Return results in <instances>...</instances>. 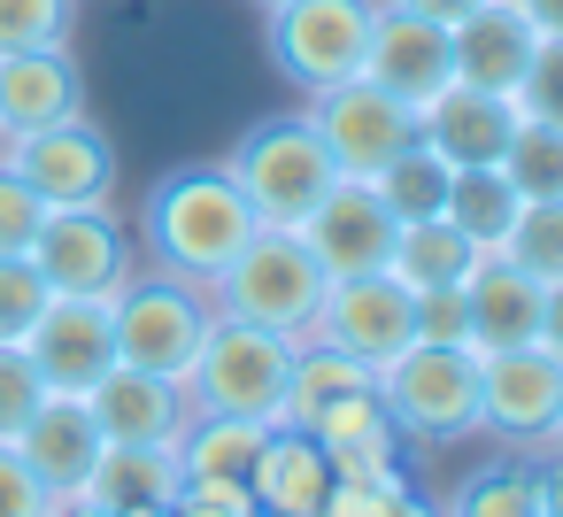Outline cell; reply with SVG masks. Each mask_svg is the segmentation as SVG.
Masks as SVG:
<instances>
[{
    "mask_svg": "<svg viewBox=\"0 0 563 517\" xmlns=\"http://www.w3.org/2000/svg\"><path fill=\"white\" fill-rule=\"evenodd\" d=\"M255 209L240 201V186L224 178V163H186L170 178L147 186V209H140V240L155 255V271L170 278H194V286H217L224 263L255 240Z\"/></svg>",
    "mask_w": 563,
    "mask_h": 517,
    "instance_id": "6da1fadb",
    "label": "cell"
},
{
    "mask_svg": "<svg viewBox=\"0 0 563 517\" xmlns=\"http://www.w3.org/2000/svg\"><path fill=\"white\" fill-rule=\"evenodd\" d=\"M224 178L240 186V201L255 209V224L271 232H301V217L340 186L324 140L309 132V117H271V124H247L240 147L224 155Z\"/></svg>",
    "mask_w": 563,
    "mask_h": 517,
    "instance_id": "7a4b0ae2",
    "label": "cell"
},
{
    "mask_svg": "<svg viewBox=\"0 0 563 517\" xmlns=\"http://www.w3.org/2000/svg\"><path fill=\"white\" fill-rule=\"evenodd\" d=\"M324 263L301 248V232H255L224 278L209 286L217 317H240V324H263V332H286V340H309L317 332V309H324Z\"/></svg>",
    "mask_w": 563,
    "mask_h": 517,
    "instance_id": "3957f363",
    "label": "cell"
},
{
    "mask_svg": "<svg viewBox=\"0 0 563 517\" xmlns=\"http://www.w3.org/2000/svg\"><path fill=\"white\" fill-rule=\"evenodd\" d=\"M109 324H117V363L186 386V371H194V355H201V332L217 324V301H209V286H194V278L132 271V278L109 294Z\"/></svg>",
    "mask_w": 563,
    "mask_h": 517,
    "instance_id": "277c9868",
    "label": "cell"
},
{
    "mask_svg": "<svg viewBox=\"0 0 563 517\" xmlns=\"http://www.w3.org/2000/svg\"><path fill=\"white\" fill-rule=\"evenodd\" d=\"M294 348H301V340H286V332L217 317V324L201 332L194 371H186V402H194V409H217V417H263V425H278L286 378H294Z\"/></svg>",
    "mask_w": 563,
    "mask_h": 517,
    "instance_id": "5b68a950",
    "label": "cell"
},
{
    "mask_svg": "<svg viewBox=\"0 0 563 517\" xmlns=\"http://www.w3.org/2000/svg\"><path fill=\"white\" fill-rule=\"evenodd\" d=\"M378 402H386V425L401 440L448 448V440L478 432V355L448 348V340H409L378 371Z\"/></svg>",
    "mask_w": 563,
    "mask_h": 517,
    "instance_id": "8992f818",
    "label": "cell"
},
{
    "mask_svg": "<svg viewBox=\"0 0 563 517\" xmlns=\"http://www.w3.org/2000/svg\"><path fill=\"white\" fill-rule=\"evenodd\" d=\"M263 16H271V63H278L286 86L324 94V86L363 78L378 0H278Z\"/></svg>",
    "mask_w": 563,
    "mask_h": 517,
    "instance_id": "52a82bcc",
    "label": "cell"
},
{
    "mask_svg": "<svg viewBox=\"0 0 563 517\" xmlns=\"http://www.w3.org/2000/svg\"><path fill=\"white\" fill-rule=\"evenodd\" d=\"M0 163L47 209H109V194H117V147L86 109L63 117V124H40L24 140H0Z\"/></svg>",
    "mask_w": 563,
    "mask_h": 517,
    "instance_id": "ba28073f",
    "label": "cell"
},
{
    "mask_svg": "<svg viewBox=\"0 0 563 517\" xmlns=\"http://www.w3.org/2000/svg\"><path fill=\"white\" fill-rule=\"evenodd\" d=\"M301 117H309V132L324 140V155H332L340 178H378V170L417 140V117H409L401 101H386L371 78H347V86L309 94Z\"/></svg>",
    "mask_w": 563,
    "mask_h": 517,
    "instance_id": "9c48e42d",
    "label": "cell"
},
{
    "mask_svg": "<svg viewBox=\"0 0 563 517\" xmlns=\"http://www.w3.org/2000/svg\"><path fill=\"white\" fill-rule=\"evenodd\" d=\"M309 340H324V348H340V355L386 371V363L417 340V294H409L401 278H386V271H371V278H332Z\"/></svg>",
    "mask_w": 563,
    "mask_h": 517,
    "instance_id": "30bf717a",
    "label": "cell"
},
{
    "mask_svg": "<svg viewBox=\"0 0 563 517\" xmlns=\"http://www.w3.org/2000/svg\"><path fill=\"white\" fill-rule=\"evenodd\" d=\"M555 402H563V363L540 340L478 355V432H494L509 448H548Z\"/></svg>",
    "mask_w": 563,
    "mask_h": 517,
    "instance_id": "8fae6325",
    "label": "cell"
},
{
    "mask_svg": "<svg viewBox=\"0 0 563 517\" xmlns=\"http://www.w3.org/2000/svg\"><path fill=\"white\" fill-rule=\"evenodd\" d=\"M363 78H371L386 101H401L409 117H424V109L455 86V47H448V32H440V24H424V16L394 9V0H378Z\"/></svg>",
    "mask_w": 563,
    "mask_h": 517,
    "instance_id": "7c38bea8",
    "label": "cell"
},
{
    "mask_svg": "<svg viewBox=\"0 0 563 517\" xmlns=\"http://www.w3.org/2000/svg\"><path fill=\"white\" fill-rule=\"evenodd\" d=\"M55 294H117L132 278V240L109 209H47V224L24 248Z\"/></svg>",
    "mask_w": 563,
    "mask_h": 517,
    "instance_id": "4fadbf2b",
    "label": "cell"
},
{
    "mask_svg": "<svg viewBox=\"0 0 563 517\" xmlns=\"http://www.w3.org/2000/svg\"><path fill=\"white\" fill-rule=\"evenodd\" d=\"M301 248L324 263V278H371L394 255V209L378 201L371 178H340L309 217H301Z\"/></svg>",
    "mask_w": 563,
    "mask_h": 517,
    "instance_id": "5bb4252c",
    "label": "cell"
},
{
    "mask_svg": "<svg viewBox=\"0 0 563 517\" xmlns=\"http://www.w3.org/2000/svg\"><path fill=\"white\" fill-rule=\"evenodd\" d=\"M24 355L40 363L47 394H86L109 363H117V324H109V294H55L47 317L32 324Z\"/></svg>",
    "mask_w": 563,
    "mask_h": 517,
    "instance_id": "9a60e30c",
    "label": "cell"
},
{
    "mask_svg": "<svg viewBox=\"0 0 563 517\" xmlns=\"http://www.w3.org/2000/svg\"><path fill=\"white\" fill-rule=\"evenodd\" d=\"M101 425V440H140V448H178L194 402L178 378H155V371H132V363H109L86 394H78Z\"/></svg>",
    "mask_w": 563,
    "mask_h": 517,
    "instance_id": "2e32d148",
    "label": "cell"
},
{
    "mask_svg": "<svg viewBox=\"0 0 563 517\" xmlns=\"http://www.w3.org/2000/svg\"><path fill=\"white\" fill-rule=\"evenodd\" d=\"M24 463H32V479L55 494V502H70V494H86V479H93V463H101V425H93V409L78 402V394H47L40 409H32V425L9 440Z\"/></svg>",
    "mask_w": 563,
    "mask_h": 517,
    "instance_id": "e0dca14e",
    "label": "cell"
},
{
    "mask_svg": "<svg viewBox=\"0 0 563 517\" xmlns=\"http://www.w3.org/2000/svg\"><path fill=\"white\" fill-rule=\"evenodd\" d=\"M86 109V78L70 63V40L0 55V140H24L40 124H63Z\"/></svg>",
    "mask_w": 563,
    "mask_h": 517,
    "instance_id": "ac0fdd59",
    "label": "cell"
},
{
    "mask_svg": "<svg viewBox=\"0 0 563 517\" xmlns=\"http://www.w3.org/2000/svg\"><path fill=\"white\" fill-rule=\"evenodd\" d=\"M540 294L548 286L525 278L509 255H478L471 278H463V340H471V355L540 340Z\"/></svg>",
    "mask_w": 563,
    "mask_h": 517,
    "instance_id": "d6986e66",
    "label": "cell"
},
{
    "mask_svg": "<svg viewBox=\"0 0 563 517\" xmlns=\"http://www.w3.org/2000/svg\"><path fill=\"white\" fill-rule=\"evenodd\" d=\"M247 494L263 517H324V494H332V455L317 432H294V425H271L255 471H247Z\"/></svg>",
    "mask_w": 563,
    "mask_h": 517,
    "instance_id": "ffe728a7",
    "label": "cell"
},
{
    "mask_svg": "<svg viewBox=\"0 0 563 517\" xmlns=\"http://www.w3.org/2000/svg\"><path fill=\"white\" fill-rule=\"evenodd\" d=\"M532 24H525V9L517 0H478V9L448 32V47H455V78L463 86H486V94H517V78H525V63H532Z\"/></svg>",
    "mask_w": 563,
    "mask_h": 517,
    "instance_id": "44dd1931",
    "label": "cell"
},
{
    "mask_svg": "<svg viewBox=\"0 0 563 517\" xmlns=\"http://www.w3.org/2000/svg\"><path fill=\"white\" fill-rule=\"evenodd\" d=\"M417 132H424L455 170H471V163H501V147H509V132H517V101L455 78V86L417 117Z\"/></svg>",
    "mask_w": 563,
    "mask_h": 517,
    "instance_id": "7402d4cb",
    "label": "cell"
},
{
    "mask_svg": "<svg viewBox=\"0 0 563 517\" xmlns=\"http://www.w3.org/2000/svg\"><path fill=\"white\" fill-rule=\"evenodd\" d=\"M178 486H186L178 448H140V440H109L101 463H93V479H86V494L101 509H117V517L124 509H170Z\"/></svg>",
    "mask_w": 563,
    "mask_h": 517,
    "instance_id": "603a6c76",
    "label": "cell"
},
{
    "mask_svg": "<svg viewBox=\"0 0 563 517\" xmlns=\"http://www.w3.org/2000/svg\"><path fill=\"white\" fill-rule=\"evenodd\" d=\"M478 263V248L448 224V217H409L394 224V255H386V278H401L409 294H432V286H463Z\"/></svg>",
    "mask_w": 563,
    "mask_h": 517,
    "instance_id": "cb8c5ba5",
    "label": "cell"
},
{
    "mask_svg": "<svg viewBox=\"0 0 563 517\" xmlns=\"http://www.w3.org/2000/svg\"><path fill=\"white\" fill-rule=\"evenodd\" d=\"M263 440H271L263 417H217V409H194L186 432H178V471H186V479H232V486H247Z\"/></svg>",
    "mask_w": 563,
    "mask_h": 517,
    "instance_id": "d4e9b609",
    "label": "cell"
},
{
    "mask_svg": "<svg viewBox=\"0 0 563 517\" xmlns=\"http://www.w3.org/2000/svg\"><path fill=\"white\" fill-rule=\"evenodd\" d=\"M517 186H509V170L501 163H471V170H448V224L478 248V255H494L501 240H509V224H517Z\"/></svg>",
    "mask_w": 563,
    "mask_h": 517,
    "instance_id": "484cf974",
    "label": "cell"
},
{
    "mask_svg": "<svg viewBox=\"0 0 563 517\" xmlns=\"http://www.w3.org/2000/svg\"><path fill=\"white\" fill-rule=\"evenodd\" d=\"M448 170H455V163L417 132V140H409L371 186H378V201L394 209V224H409V217H440V209H448Z\"/></svg>",
    "mask_w": 563,
    "mask_h": 517,
    "instance_id": "4316f807",
    "label": "cell"
},
{
    "mask_svg": "<svg viewBox=\"0 0 563 517\" xmlns=\"http://www.w3.org/2000/svg\"><path fill=\"white\" fill-rule=\"evenodd\" d=\"M440 509L448 517H540V463H486Z\"/></svg>",
    "mask_w": 563,
    "mask_h": 517,
    "instance_id": "83f0119b",
    "label": "cell"
},
{
    "mask_svg": "<svg viewBox=\"0 0 563 517\" xmlns=\"http://www.w3.org/2000/svg\"><path fill=\"white\" fill-rule=\"evenodd\" d=\"M494 255H509V263H517L525 278H540V286H563V194L517 201V224H509V240H501Z\"/></svg>",
    "mask_w": 563,
    "mask_h": 517,
    "instance_id": "f1b7e54d",
    "label": "cell"
},
{
    "mask_svg": "<svg viewBox=\"0 0 563 517\" xmlns=\"http://www.w3.org/2000/svg\"><path fill=\"white\" fill-rule=\"evenodd\" d=\"M501 170H509V186H517L525 201L563 194V124H525V117H517L509 147H501Z\"/></svg>",
    "mask_w": 563,
    "mask_h": 517,
    "instance_id": "f546056e",
    "label": "cell"
},
{
    "mask_svg": "<svg viewBox=\"0 0 563 517\" xmlns=\"http://www.w3.org/2000/svg\"><path fill=\"white\" fill-rule=\"evenodd\" d=\"M47 301H55V286L40 278L32 255H0V348H24L32 324L47 317Z\"/></svg>",
    "mask_w": 563,
    "mask_h": 517,
    "instance_id": "4dcf8cb0",
    "label": "cell"
},
{
    "mask_svg": "<svg viewBox=\"0 0 563 517\" xmlns=\"http://www.w3.org/2000/svg\"><path fill=\"white\" fill-rule=\"evenodd\" d=\"M70 16H78V0H0V55L70 40Z\"/></svg>",
    "mask_w": 563,
    "mask_h": 517,
    "instance_id": "1f68e13d",
    "label": "cell"
},
{
    "mask_svg": "<svg viewBox=\"0 0 563 517\" xmlns=\"http://www.w3.org/2000/svg\"><path fill=\"white\" fill-rule=\"evenodd\" d=\"M509 101L525 124H563V40H532V63Z\"/></svg>",
    "mask_w": 563,
    "mask_h": 517,
    "instance_id": "d6a6232c",
    "label": "cell"
},
{
    "mask_svg": "<svg viewBox=\"0 0 563 517\" xmlns=\"http://www.w3.org/2000/svg\"><path fill=\"white\" fill-rule=\"evenodd\" d=\"M47 402V378L24 348H0V440H16L32 425V409Z\"/></svg>",
    "mask_w": 563,
    "mask_h": 517,
    "instance_id": "836d02e7",
    "label": "cell"
},
{
    "mask_svg": "<svg viewBox=\"0 0 563 517\" xmlns=\"http://www.w3.org/2000/svg\"><path fill=\"white\" fill-rule=\"evenodd\" d=\"M40 224H47V201H40L9 163H0V255H24Z\"/></svg>",
    "mask_w": 563,
    "mask_h": 517,
    "instance_id": "e575fe53",
    "label": "cell"
},
{
    "mask_svg": "<svg viewBox=\"0 0 563 517\" xmlns=\"http://www.w3.org/2000/svg\"><path fill=\"white\" fill-rule=\"evenodd\" d=\"M47 509H55V494L32 479V463L9 440H0V517H47Z\"/></svg>",
    "mask_w": 563,
    "mask_h": 517,
    "instance_id": "d590c367",
    "label": "cell"
},
{
    "mask_svg": "<svg viewBox=\"0 0 563 517\" xmlns=\"http://www.w3.org/2000/svg\"><path fill=\"white\" fill-rule=\"evenodd\" d=\"M417 340L471 348V340H463V286H432V294H417Z\"/></svg>",
    "mask_w": 563,
    "mask_h": 517,
    "instance_id": "8d00e7d4",
    "label": "cell"
},
{
    "mask_svg": "<svg viewBox=\"0 0 563 517\" xmlns=\"http://www.w3.org/2000/svg\"><path fill=\"white\" fill-rule=\"evenodd\" d=\"M394 9H409V16H424V24H440V32H455L478 0H394Z\"/></svg>",
    "mask_w": 563,
    "mask_h": 517,
    "instance_id": "74e56055",
    "label": "cell"
},
{
    "mask_svg": "<svg viewBox=\"0 0 563 517\" xmlns=\"http://www.w3.org/2000/svg\"><path fill=\"white\" fill-rule=\"evenodd\" d=\"M540 348L563 363V286H548V294H540Z\"/></svg>",
    "mask_w": 563,
    "mask_h": 517,
    "instance_id": "f35d334b",
    "label": "cell"
},
{
    "mask_svg": "<svg viewBox=\"0 0 563 517\" xmlns=\"http://www.w3.org/2000/svg\"><path fill=\"white\" fill-rule=\"evenodd\" d=\"M517 9H525V24L540 40H563V0H517Z\"/></svg>",
    "mask_w": 563,
    "mask_h": 517,
    "instance_id": "ab89813d",
    "label": "cell"
},
{
    "mask_svg": "<svg viewBox=\"0 0 563 517\" xmlns=\"http://www.w3.org/2000/svg\"><path fill=\"white\" fill-rule=\"evenodd\" d=\"M540 517H563V455L540 463Z\"/></svg>",
    "mask_w": 563,
    "mask_h": 517,
    "instance_id": "60d3db41",
    "label": "cell"
},
{
    "mask_svg": "<svg viewBox=\"0 0 563 517\" xmlns=\"http://www.w3.org/2000/svg\"><path fill=\"white\" fill-rule=\"evenodd\" d=\"M386 517H448V509H440V502H432V494H417V486H409V494H401V502H394V509H386Z\"/></svg>",
    "mask_w": 563,
    "mask_h": 517,
    "instance_id": "b9f144b4",
    "label": "cell"
},
{
    "mask_svg": "<svg viewBox=\"0 0 563 517\" xmlns=\"http://www.w3.org/2000/svg\"><path fill=\"white\" fill-rule=\"evenodd\" d=\"M47 517H117V509H101V502H93V494H70V502H55V509H47Z\"/></svg>",
    "mask_w": 563,
    "mask_h": 517,
    "instance_id": "7bdbcfd3",
    "label": "cell"
},
{
    "mask_svg": "<svg viewBox=\"0 0 563 517\" xmlns=\"http://www.w3.org/2000/svg\"><path fill=\"white\" fill-rule=\"evenodd\" d=\"M548 455H563V402H555V425H548Z\"/></svg>",
    "mask_w": 563,
    "mask_h": 517,
    "instance_id": "ee69618b",
    "label": "cell"
},
{
    "mask_svg": "<svg viewBox=\"0 0 563 517\" xmlns=\"http://www.w3.org/2000/svg\"><path fill=\"white\" fill-rule=\"evenodd\" d=\"M124 517H170V509H124Z\"/></svg>",
    "mask_w": 563,
    "mask_h": 517,
    "instance_id": "f6af8a7d",
    "label": "cell"
},
{
    "mask_svg": "<svg viewBox=\"0 0 563 517\" xmlns=\"http://www.w3.org/2000/svg\"><path fill=\"white\" fill-rule=\"evenodd\" d=\"M255 9H278V0H255Z\"/></svg>",
    "mask_w": 563,
    "mask_h": 517,
    "instance_id": "bcb514c9",
    "label": "cell"
}]
</instances>
